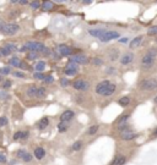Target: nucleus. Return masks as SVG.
Instances as JSON below:
<instances>
[{
    "mask_svg": "<svg viewBox=\"0 0 157 165\" xmlns=\"http://www.w3.org/2000/svg\"><path fill=\"white\" fill-rule=\"evenodd\" d=\"M156 56H157V49H155V48L150 49L147 53L143 56V59H141V66H143L144 69L151 68V66L154 65V63H155Z\"/></svg>",
    "mask_w": 157,
    "mask_h": 165,
    "instance_id": "1",
    "label": "nucleus"
},
{
    "mask_svg": "<svg viewBox=\"0 0 157 165\" xmlns=\"http://www.w3.org/2000/svg\"><path fill=\"white\" fill-rule=\"evenodd\" d=\"M26 93L30 98H43L45 95V89L43 87H37V86H30Z\"/></svg>",
    "mask_w": 157,
    "mask_h": 165,
    "instance_id": "2",
    "label": "nucleus"
},
{
    "mask_svg": "<svg viewBox=\"0 0 157 165\" xmlns=\"http://www.w3.org/2000/svg\"><path fill=\"white\" fill-rule=\"evenodd\" d=\"M23 48L28 51H33V53H42V50L45 47H44V44L41 42H27L23 45Z\"/></svg>",
    "mask_w": 157,
    "mask_h": 165,
    "instance_id": "3",
    "label": "nucleus"
},
{
    "mask_svg": "<svg viewBox=\"0 0 157 165\" xmlns=\"http://www.w3.org/2000/svg\"><path fill=\"white\" fill-rule=\"evenodd\" d=\"M140 88L143 91H155L157 88V81L154 80V78L144 80L140 83Z\"/></svg>",
    "mask_w": 157,
    "mask_h": 165,
    "instance_id": "4",
    "label": "nucleus"
},
{
    "mask_svg": "<svg viewBox=\"0 0 157 165\" xmlns=\"http://www.w3.org/2000/svg\"><path fill=\"white\" fill-rule=\"evenodd\" d=\"M19 29H20L19 25H16V23H6L4 29H3V33L6 34V35H14L15 33L19 32Z\"/></svg>",
    "mask_w": 157,
    "mask_h": 165,
    "instance_id": "5",
    "label": "nucleus"
},
{
    "mask_svg": "<svg viewBox=\"0 0 157 165\" xmlns=\"http://www.w3.org/2000/svg\"><path fill=\"white\" fill-rule=\"evenodd\" d=\"M72 86H74V88L77 91H87L90 88V83H88L86 80H76L74 83H72Z\"/></svg>",
    "mask_w": 157,
    "mask_h": 165,
    "instance_id": "6",
    "label": "nucleus"
},
{
    "mask_svg": "<svg viewBox=\"0 0 157 165\" xmlns=\"http://www.w3.org/2000/svg\"><path fill=\"white\" fill-rule=\"evenodd\" d=\"M138 135L136 133H134L132 130H129V128H125V130L123 131H120V138L124 141H130V140H133V138H135Z\"/></svg>",
    "mask_w": 157,
    "mask_h": 165,
    "instance_id": "7",
    "label": "nucleus"
},
{
    "mask_svg": "<svg viewBox=\"0 0 157 165\" xmlns=\"http://www.w3.org/2000/svg\"><path fill=\"white\" fill-rule=\"evenodd\" d=\"M111 85V82L109 81H102L99 82V83L96 86V93L97 94H101V95H104V92L107 91L108 86Z\"/></svg>",
    "mask_w": 157,
    "mask_h": 165,
    "instance_id": "8",
    "label": "nucleus"
},
{
    "mask_svg": "<svg viewBox=\"0 0 157 165\" xmlns=\"http://www.w3.org/2000/svg\"><path fill=\"white\" fill-rule=\"evenodd\" d=\"M119 38V33L118 32H114V31H109V32H106L99 39L102 42H108V40H112V39H116Z\"/></svg>",
    "mask_w": 157,
    "mask_h": 165,
    "instance_id": "9",
    "label": "nucleus"
},
{
    "mask_svg": "<svg viewBox=\"0 0 157 165\" xmlns=\"http://www.w3.org/2000/svg\"><path fill=\"white\" fill-rule=\"evenodd\" d=\"M71 63H75V64H87L88 63V58L85 55H75L70 59Z\"/></svg>",
    "mask_w": 157,
    "mask_h": 165,
    "instance_id": "10",
    "label": "nucleus"
},
{
    "mask_svg": "<svg viewBox=\"0 0 157 165\" xmlns=\"http://www.w3.org/2000/svg\"><path fill=\"white\" fill-rule=\"evenodd\" d=\"M56 50H58V53L63 56H67V55H70L71 54V48H69L67 45H64V44H60L58 48H56Z\"/></svg>",
    "mask_w": 157,
    "mask_h": 165,
    "instance_id": "11",
    "label": "nucleus"
},
{
    "mask_svg": "<svg viewBox=\"0 0 157 165\" xmlns=\"http://www.w3.org/2000/svg\"><path fill=\"white\" fill-rule=\"evenodd\" d=\"M72 117H74V112H72L71 110H66L61 114L60 120H61V122H69Z\"/></svg>",
    "mask_w": 157,
    "mask_h": 165,
    "instance_id": "12",
    "label": "nucleus"
},
{
    "mask_svg": "<svg viewBox=\"0 0 157 165\" xmlns=\"http://www.w3.org/2000/svg\"><path fill=\"white\" fill-rule=\"evenodd\" d=\"M28 137V132L26 131V132H22V131H17V132H15L14 133V140L15 141H19V140H26V138Z\"/></svg>",
    "mask_w": 157,
    "mask_h": 165,
    "instance_id": "13",
    "label": "nucleus"
},
{
    "mask_svg": "<svg viewBox=\"0 0 157 165\" xmlns=\"http://www.w3.org/2000/svg\"><path fill=\"white\" fill-rule=\"evenodd\" d=\"M133 54H130V53H128V54H124V56L122 59H120V63H122L123 65H128V64H130L133 61Z\"/></svg>",
    "mask_w": 157,
    "mask_h": 165,
    "instance_id": "14",
    "label": "nucleus"
},
{
    "mask_svg": "<svg viewBox=\"0 0 157 165\" xmlns=\"http://www.w3.org/2000/svg\"><path fill=\"white\" fill-rule=\"evenodd\" d=\"M44 155H45V152H44V149H43V148L38 147V148H36V149H34V157L37 158V159H43V158H44Z\"/></svg>",
    "mask_w": 157,
    "mask_h": 165,
    "instance_id": "15",
    "label": "nucleus"
},
{
    "mask_svg": "<svg viewBox=\"0 0 157 165\" xmlns=\"http://www.w3.org/2000/svg\"><path fill=\"white\" fill-rule=\"evenodd\" d=\"M106 32H107V31H104L103 28H101V29H91V31H90V34H91V35H95V37L101 38Z\"/></svg>",
    "mask_w": 157,
    "mask_h": 165,
    "instance_id": "16",
    "label": "nucleus"
},
{
    "mask_svg": "<svg viewBox=\"0 0 157 165\" xmlns=\"http://www.w3.org/2000/svg\"><path fill=\"white\" fill-rule=\"evenodd\" d=\"M48 123H49V120H48V117H43V119H41L39 122H38V128L39 130H44V128L48 126Z\"/></svg>",
    "mask_w": 157,
    "mask_h": 165,
    "instance_id": "17",
    "label": "nucleus"
},
{
    "mask_svg": "<svg viewBox=\"0 0 157 165\" xmlns=\"http://www.w3.org/2000/svg\"><path fill=\"white\" fill-rule=\"evenodd\" d=\"M125 162H127V159H125V157H123V155H118V157L113 160L112 165H124V164H125Z\"/></svg>",
    "mask_w": 157,
    "mask_h": 165,
    "instance_id": "18",
    "label": "nucleus"
},
{
    "mask_svg": "<svg viewBox=\"0 0 157 165\" xmlns=\"http://www.w3.org/2000/svg\"><path fill=\"white\" fill-rule=\"evenodd\" d=\"M21 63H22V61H21L19 58H16V56L11 58V59H10V61H9V64L11 65V66H15V68H20Z\"/></svg>",
    "mask_w": 157,
    "mask_h": 165,
    "instance_id": "19",
    "label": "nucleus"
},
{
    "mask_svg": "<svg viewBox=\"0 0 157 165\" xmlns=\"http://www.w3.org/2000/svg\"><path fill=\"white\" fill-rule=\"evenodd\" d=\"M141 40H143V37H138V38H134L132 42H130V48L132 49H134V48H136V47H139L140 45V43H141Z\"/></svg>",
    "mask_w": 157,
    "mask_h": 165,
    "instance_id": "20",
    "label": "nucleus"
},
{
    "mask_svg": "<svg viewBox=\"0 0 157 165\" xmlns=\"http://www.w3.org/2000/svg\"><path fill=\"white\" fill-rule=\"evenodd\" d=\"M53 6H54V5H53V3H52V1H43V3H42V9L45 10V11L52 10V9H53Z\"/></svg>",
    "mask_w": 157,
    "mask_h": 165,
    "instance_id": "21",
    "label": "nucleus"
},
{
    "mask_svg": "<svg viewBox=\"0 0 157 165\" xmlns=\"http://www.w3.org/2000/svg\"><path fill=\"white\" fill-rule=\"evenodd\" d=\"M114 91H116V85H113V83H111L108 86V88H107V91L104 92V95H112L113 93H114Z\"/></svg>",
    "mask_w": 157,
    "mask_h": 165,
    "instance_id": "22",
    "label": "nucleus"
},
{
    "mask_svg": "<svg viewBox=\"0 0 157 165\" xmlns=\"http://www.w3.org/2000/svg\"><path fill=\"white\" fill-rule=\"evenodd\" d=\"M44 68H45L44 61H38V63L36 64V66H34V69H36V71H37V72H42L44 70Z\"/></svg>",
    "mask_w": 157,
    "mask_h": 165,
    "instance_id": "23",
    "label": "nucleus"
},
{
    "mask_svg": "<svg viewBox=\"0 0 157 165\" xmlns=\"http://www.w3.org/2000/svg\"><path fill=\"white\" fill-rule=\"evenodd\" d=\"M129 103H130V98L129 97H122L119 99V104L122 105V106H127Z\"/></svg>",
    "mask_w": 157,
    "mask_h": 165,
    "instance_id": "24",
    "label": "nucleus"
},
{
    "mask_svg": "<svg viewBox=\"0 0 157 165\" xmlns=\"http://www.w3.org/2000/svg\"><path fill=\"white\" fill-rule=\"evenodd\" d=\"M129 120V115H124L122 119L118 120V126H122V125H127V121Z\"/></svg>",
    "mask_w": 157,
    "mask_h": 165,
    "instance_id": "25",
    "label": "nucleus"
},
{
    "mask_svg": "<svg viewBox=\"0 0 157 165\" xmlns=\"http://www.w3.org/2000/svg\"><path fill=\"white\" fill-rule=\"evenodd\" d=\"M11 54V51H10L6 47H3V48H0V55H3V56H8Z\"/></svg>",
    "mask_w": 157,
    "mask_h": 165,
    "instance_id": "26",
    "label": "nucleus"
},
{
    "mask_svg": "<svg viewBox=\"0 0 157 165\" xmlns=\"http://www.w3.org/2000/svg\"><path fill=\"white\" fill-rule=\"evenodd\" d=\"M58 130H59V132H65V131L67 130L66 122H60L59 125H58Z\"/></svg>",
    "mask_w": 157,
    "mask_h": 165,
    "instance_id": "27",
    "label": "nucleus"
},
{
    "mask_svg": "<svg viewBox=\"0 0 157 165\" xmlns=\"http://www.w3.org/2000/svg\"><path fill=\"white\" fill-rule=\"evenodd\" d=\"M38 58V53H33V51H30L27 54V59L28 60H36Z\"/></svg>",
    "mask_w": 157,
    "mask_h": 165,
    "instance_id": "28",
    "label": "nucleus"
},
{
    "mask_svg": "<svg viewBox=\"0 0 157 165\" xmlns=\"http://www.w3.org/2000/svg\"><path fill=\"white\" fill-rule=\"evenodd\" d=\"M4 47H6V48H8L10 51H11V53H12V51L16 50V45H15L14 43H6V44L4 45Z\"/></svg>",
    "mask_w": 157,
    "mask_h": 165,
    "instance_id": "29",
    "label": "nucleus"
},
{
    "mask_svg": "<svg viewBox=\"0 0 157 165\" xmlns=\"http://www.w3.org/2000/svg\"><path fill=\"white\" fill-rule=\"evenodd\" d=\"M33 77H34L36 80H44L45 78V76L42 74V72H36V74L33 75Z\"/></svg>",
    "mask_w": 157,
    "mask_h": 165,
    "instance_id": "30",
    "label": "nucleus"
},
{
    "mask_svg": "<svg viewBox=\"0 0 157 165\" xmlns=\"http://www.w3.org/2000/svg\"><path fill=\"white\" fill-rule=\"evenodd\" d=\"M98 131V126L97 125H93L90 130H88V135H93V133H96Z\"/></svg>",
    "mask_w": 157,
    "mask_h": 165,
    "instance_id": "31",
    "label": "nucleus"
},
{
    "mask_svg": "<svg viewBox=\"0 0 157 165\" xmlns=\"http://www.w3.org/2000/svg\"><path fill=\"white\" fill-rule=\"evenodd\" d=\"M81 142H75L74 144H72V149H74V151H80L81 149Z\"/></svg>",
    "mask_w": 157,
    "mask_h": 165,
    "instance_id": "32",
    "label": "nucleus"
},
{
    "mask_svg": "<svg viewBox=\"0 0 157 165\" xmlns=\"http://www.w3.org/2000/svg\"><path fill=\"white\" fill-rule=\"evenodd\" d=\"M6 123H8V119L5 117V116H0V127L5 126Z\"/></svg>",
    "mask_w": 157,
    "mask_h": 165,
    "instance_id": "33",
    "label": "nucleus"
},
{
    "mask_svg": "<svg viewBox=\"0 0 157 165\" xmlns=\"http://www.w3.org/2000/svg\"><path fill=\"white\" fill-rule=\"evenodd\" d=\"M77 70H72V69H65V74L69 75V76H72V75H76Z\"/></svg>",
    "mask_w": 157,
    "mask_h": 165,
    "instance_id": "34",
    "label": "nucleus"
},
{
    "mask_svg": "<svg viewBox=\"0 0 157 165\" xmlns=\"http://www.w3.org/2000/svg\"><path fill=\"white\" fill-rule=\"evenodd\" d=\"M10 87H11V81L6 80V81H5L4 83H3V88H4V89H8V88H10Z\"/></svg>",
    "mask_w": 157,
    "mask_h": 165,
    "instance_id": "35",
    "label": "nucleus"
},
{
    "mask_svg": "<svg viewBox=\"0 0 157 165\" xmlns=\"http://www.w3.org/2000/svg\"><path fill=\"white\" fill-rule=\"evenodd\" d=\"M14 76L15 77H19V78H25L26 75L23 74V72H19V71H15L14 72Z\"/></svg>",
    "mask_w": 157,
    "mask_h": 165,
    "instance_id": "36",
    "label": "nucleus"
},
{
    "mask_svg": "<svg viewBox=\"0 0 157 165\" xmlns=\"http://www.w3.org/2000/svg\"><path fill=\"white\" fill-rule=\"evenodd\" d=\"M30 5H31V7L32 9H39V6H41V4H39V1H32V3H30Z\"/></svg>",
    "mask_w": 157,
    "mask_h": 165,
    "instance_id": "37",
    "label": "nucleus"
},
{
    "mask_svg": "<svg viewBox=\"0 0 157 165\" xmlns=\"http://www.w3.org/2000/svg\"><path fill=\"white\" fill-rule=\"evenodd\" d=\"M22 160H23V162H31V160H32V155H31L30 153H26L25 157L22 158Z\"/></svg>",
    "mask_w": 157,
    "mask_h": 165,
    "instance_id": "38",
    "label": "nucleus"
},
{
    "mask_svg": "<svg viewBox=\"0 0 157 165\" xmlns=\"http://www.w3.org/2000/svg\"><path fill=\"white\" fill-rule=\"evenodd\" d=\"M26 153H27V152H26V151H23V149H19L16 154H17V157H19V158H21V159H22V158L25 157V154H26Z\"/></svg>",
    "mask_w": 157,
    "mask_h": 165,
    "instance_id": "39",
    "label": "nucleus"
},
{
    "mask_svg": "<svg viewBox=\"0 0 157 165\" xmlns=\"http://www.w3.org/2000/svg\"><path fill=\"white\" fill-rule=\"evenodd\" d=\"M0 74L9 75V74H10V68H1V69H0Z\"/></svg>",
    "mask_w": 157,
    "mask_h": 165,
    "instance_id": "40",
    "label": "nucleus"
},
{
    "mask_svg": "<svg viewBox=\"0 0 157 165\" xmlns=\"http://www.w3.org/2000/svg\"><path fill=\"white\" fill-rule=\"evenodd\" d=\"M8 98H9V94L6 93V92H5V91H1V92H0V99H8Z\"/></svg>",
    "mask_w": 157,
    "mask_h": 165,
    "instance_id": "41",
    "label": "nucleus"
},
{
    "mask_svg": "<svg viewBox=\"0 0 157 165\" xmlns=\"http://www.w3.org/2000/svg\"><path fill=\"white\" fill-rule=\"evenodd\" d=\"M147 33L150 35H154V34H157V27H151L149 31H147Z\"/></svg>",
    "mask_w": 157,
    "mask_h": 165,
    "instance_id": "42",
    "label": "nucleus"
},
{
    "mask_svg": "<svg viewBox=\"0 0 157 165\" xmlns=\"http://www.w3.org/2000/svg\"><path fill=\"white\" fill-rule=\"evenodd\" d=\"M60 83L63 87H66V86H69V80H66V78H61L60 80Z\"/></svg>",
    "mask_w": 157,
    "mask_h": 165,
    "instance_id": "43",
    "label": "nucleus"
},
{
    "mask_svg": "<svg viewBox=\"0 0 157 165\" xmlns=\"http://www.w3.org/2000/svg\"><path fill=\"white\" fill-rule=\"evenodd\" d=\"M54 81L53 78V76H45V78H44V82H47V83H52V82Z\"/></svg>",
    "mask_w": 157,
    "mask_h": 165,
    "instance_id": "44",
    "label": "nucleus"
},
{
    "mask_svg": "<svg viewBox=\"0 0 157 165\" xmlns=\"http://www.w3.org/2000/svg\"><path fill=\"white\" fill-rule=\"evenodd\" d=\"M6 162V157H5V154L0 153V163H5Z\"/></svg>",
    "mask_w": 157,
    "mask_h": 165,
    "instance_id": "45",
    "label": "nucleus"
},
{
    "mask_svg": "<svg viewBox=\"0 0 157 165\" xmlns=\"http://www.w3.org/2000/svg\"><path fill=\"white\" fill-rule=\"evenodd\" d=\"M5 25H6V23H5V22L3 21V20H0V31H1V32H3L4 27H5Z\"/></svg>",
    "mask_w": 157,
    "mask_h": 165,
    "instance_id": "46",
    "label": "nucleus"
},
{
    "mask_svg": "<svg viewBox=\"0 0 157 165\" xmlns=\"http://www.w3.org/2000/svg\"><path fill=\"white\" fill-rule=\"evenodd\" d=\"M17 4H21V5H26V4H28L26 0H22V1H17Z\"/></svg>",
    "mask_w": 157,
    "mask_h": 165,
    "instance_id": "47",
    "label": "nucleus"
},
{
    "mask_svg": "<svg viewBox=\"0 0 157 165\" xmlns=\"http://www.w3.org/2000/svg\"><path fill=\"white\" fill-rule=\"evenodd\" d=\"M95 64H102L101 60H95Z\"/></svg>",
    "mask_w": 157,
    "mask_h": 165,
    "instance_id": "48",
    "label": "nucleus"
},
{
    "mask_svg": "<svg viewBox=\"0 0 157 165\" xmlns=\"http://www.w3.org/2000/svg\"><path fill=\"white\" fill-rule=\"evenodd\" d=\"M154 135H155V136L157 135V128H156V130H155V132H154Z\"/></svg>",
    "mask_w": 157,
    "mask_h": 165,
    "instance_id": "49",
    "label": "nucleus"
},
{
    "mask_svg": "<svg viewBox=\"0 0 157 165\" xmlns=\"http://www.w3.org/2000/svg\"><path fill=\"white\" fill-rule=\"evenodd\" d=\"M1 81H3V76H1V75H0V82H1Z\"/></svg>",
    "mask_w": 157,
    "mask_h": 165,
    "instance_id": "50",
    "label": "nucleus"
},
{
    "mask_svg": "<svg viewBox=\"0 0 157 165\" xmlns=\"http://www.w3.org/2000/svg\"><path fill=\"white\" fill-rule=\"evenodd\" d=\"M156 103H157V98H156Z\"/></svg>",
    "mask_w": 157,
    "mask_h": 165,
    "instance_id": "51",
    "label": "nucleus"
}]
</instances>
